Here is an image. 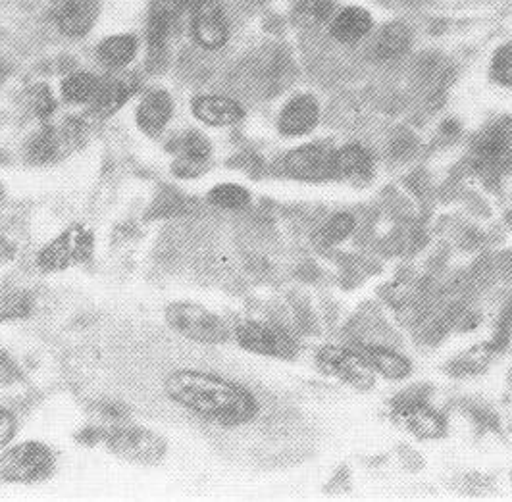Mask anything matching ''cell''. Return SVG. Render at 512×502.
<instances>
[{"label":"cell","mask_w":512,"mask_h":502,"mask_svg":"<svg viewBox=\"0 0 512 502\" xmlns=\"http://www.w3.org/2000/svg\"><path fill=\"white\" fill-rule=\"evenodd\" d=\"M172 116H174V99L164 89L149 91L137 104V110H135L137 126L149 137L160 135L172 120Z\"/></svg>","instance_id":"9a60e30c"},{"label":"cell","mask_w":512,"mask_h":502,"mask_svg":"<svg viewBox=\"0 0 512 502\" xmlns=\"http://www.w3.org/2000/svg\"><path fill=\"white\" fill-rule=\"evenodd\" d=\"M320 122V104L312 95H297L278 116V131L285 137H303L314 131Z\"/></svg>","instance_id":"5bb4252c"},{"label":"cell","mask_w":512,"mask_h":502,"mask_svg":"<svg viewBox=\"0 0 512 502\" xmlns=\"http://www.w3.org/2000/svg\"><path fill=\"white\" fill-rule=\"evenodd\" d=\"M191 112L208 127L237 126L245 118L243 104L226 95H199L191 102Z\"/></svg>","instance_id":"4fadbf2b"},{"label":"cell","mask_w":512,"mask_h":502,"mask_svg":"<svg viewBox=\"0 0 512 502\" xmlns=\"http://www.w3.org/2000/svg\"><path fill=\"white\" fill-rule=\"evenodd\" d=\"M320 366L355 387H370L376 379V372L359 351L330 345L318 352Z\"/></svg>","instance_id":"30bf717a"},{"label":"cell","mask_w":512,"mask_h":502,"mask_svg":"<svg viewBox=\"0 0 512 502\" xmlns=\"http://www.w3.org/2000/svg\"><path fill=\"white\" fill-rule=\"evenodd\" d=\"M187 8H189L187 0H154L151 14H149V26H147L151 52L160 54L166 49L170 37L174 35L181 16Z\"/></svg>","instance_id":"7c38bea8"},{"label":"cell","mask_w":512,"mask_h":502,"mask_svg":"<svg viewBox=\"0 0 512 502\" xmlns=\"http://www.w3.org/2000/svg\"><path fill=\"white\" fill-rule=\"evenodd\" d=\"M355 227H357V220L351 214L339 212V214H333L332 218L320 229L318 239L324 247H333V245L347 241L353 235Z\"/></svg>","instance_id":"d4e9b609"},{"label":"cell","mask_w":512,"mask_h":502,"mask_svg":"<svg viewBox=\"0 0 512 502\" xmlns=\"http://www.w3.org/2000/svg\"><path fill=\"white\" fill-rule=\"evenodd\" d=\"M357 351L366 358V362L372 366V370L385 379L401 381L412 374V364L405 354L395 351L387 345H359Z\"/></svg>","instance_id":"2e32d148"},{"label":"cell","mask_w":512,"mask_h":502,"mask_svg":"<svg viewBox=\"0 0 512 502\" xmlns=\"http://www.w3.org/2000/svg\"><path fill=\"white\" fill-rule=\"evenodd\" d=\"M99 0H51V18L66 37H83L97 24Z\"/></svg>","instance_id":"8fae6325"},{"label":"cell","mask_w":512,"mask_h":502,"mask_svg":"<svg viewBox=\"0 0 512 502\" xmlns=\"http://www.w3.org/2000/svg\"><path fill=\"white\" fill-rule=\"evenodd\" d=\"M409 2H416V0H409Z\"/></svg>","instance_id":"4dcf8cb0"},{"label":"cell","mask_w":512,"mask_h":502,"mask_svg":"<svg viewBox=\"0 0 512 502\" xmlns=\"http://www.w3.org/2000/svg\"><path fill=\"white\" fill-rule=\"evenodd\" d=\"M407 416L410 418V424L414 426V429L420 433V431H428L430 435H436L437 420L436 416L420 406H414L410 412H407Z\"/></svg>","instance_id":"83f0119b"},{"label":"cell","mask_w":512,"mask_h":502,"mask_svg":"<svg viewBox=\"0 0 512 502\" xmlns=\"http://www.w3.org/2000/svg\"><path fill=\"white\" fill-rule=\"evenodd\" d=\"M491 76L497 83L512 87V43L503 45L495 52L491 62Z\"/></svg>","instance_id":"4316f807"},{"label":"cell","mask_w":512,"mask_h":502,"mask_svg":"<svg viewBox=\"0 0 512 502\" xmlns=\"http://www.w3.org/2000/svg\"><path fill=\"white\" fill-rule=\"evenodd\" d=\"M104 441L116 456L135 464H156L168 451L166 441L147 427H112L104 433Z\"/></svg>","instance_id":"3957f363"},{"label":"cell","mask_w":512,"mask_h":502,"mask_svg":"<svg viewBox=\"0 0 512 502\" xmlns=\"http://www.w3.org/2000/svg\"><path fill=\"white\" fill-rule=\"evenodd\" d=\"M193 41L205 51H220L230 39V22L218 0H189Z\"/></svg>","instance_id":"5b68a950"},{"label":"cell","mask_w":512,"mask_h":502,"mask_svg":"<svg viewBox=\"0 0 512 502\" xmlns=\"http://www.w3.org/2000/svg\"><path fill=\"white\" fill-rule=\"evenodd\" d=\"M335 0H299L295 10V20L305 27L324 24L333 10Z\"/></svg>","instance_id":"484cf974"},{"label":"cell","mask_w":512,"mask_h":502,"mask_svg":"<svg viewBox=\"0 0 512 502\" xmlns=\"http://www.w3.org/2000/svg\"><path fill=\"white\" fill-rule=\"evenodd\" d=\"M372 166V154L357 143L333 151V177H368L372 174Z\"/></svg>","instance_id":"ac0fdd59"},{"label":"cell","mask_w":512,"mask_h":502,"mask_svg":"<svg viewBox=\"0 0 512 502\" xmlns=\"http://www.w3.org/2000/svg\"><path fill=\"white\" fill-rule=\"evenodd\" d=\"M235 339L241 349L270 358H293L297 354V341L283 327L268 322L249 320L235 329Z\"/></svg>","instance_id":"8992f818"},{"label":"cell","mask_w":512,"mask_h":502,"mask_svg":"<svg viewBox=\"0 0 512 502\" xmlns=\"http://www.w3.org/2000/svg\"><path fill=\"white\" fill-rule=\"evenodd\" d=\"M181 149H183V168L187 170H197L205 164L206 160L212 154V145L206 139L203 133L199 131H189L183 141H181Z\"/></svg>","instance_id":"cb8c5ba5"},{"label":"cell","mask_w":512,"mask_h":502,"mask_svg":"<svg viewBox=\"0 0 512 502\" xmlns=\"http://www.w3.org/2000/svg\"><path fill=\"white\" fill-rule=\"evenodd\" d=\"M93 251V233L81 226L70 227L39 252L37 264L43 272H54L83 260Z\"/></svg>","instance_id":"ba28073f"},{"label":"cell","mask_w":512,"mask_h":502,"mask_svg":"<svg viewBox=\"0 0 512 502\" xmlns=\"http://www.w3.org/2000/svg\"><path fill=\"white\" fill-rule=\"evenodd\" d=\"M131 87L126 81L120 79H106L103 83V89L97 97V101L93 102V108L101 114V116H110L114 114L118 108H122L128 102L131 95Z\"/></svg>","instance_id":"7402d4cb"},{"label":"cell","mask_w":512,"mask_h":502,"mask_svg":"<svg viewBox=\"0 0 512 502\" xmlns=\"http://www.w3.org/2000/svg\"><path fill=\"white\" fill-rule=\"evenodd\" d=\"M33 106H35V112H37L39 116L47 118V116L51 114L52 108H54V99H52L51 93H49L47 89H41V91L35 95Z\"/></svg>","instance_id":"f546056e"},{"label":"cell","mask_w":512,"mask_h":502,"mask_svg":"<svg viewBox=\"0 0 512 502\" xmlns=\"http://www.w3.org/2000/svg\"><path fill=\"white\" fill-rule=\"evenodd\" d=\"M166 322L180 335L193 341H218L224 335L222 322L193 302H174L166 310Z\"/></svg>","instance_id":"52a82bcc"},{"label":"cell","mask_w":512,"mask_h":502,"mask_svg":"<svg viewBox=\"0 0 512 502\" xmlns=\"http://www.w3.org/2000/svg\"><path fill=\"white\" fill-rule=\"evenodd\" d=\"M333 151L320 143L297 147L285 156L283 168L293 179L308 183L333 179Z\"/></svg>","instance_id":"9c48e42d"},{"label":"cell","mask_w":512,"mask_h":502,"mask_svg":"<svg viewBox=\"0 0 512 502\" xmlns=\"http://www.w3.org/2000/svg\"><path fill=\"white\" fill-rule=\"evenodd\" d=\"M162 389L181 410L216 426H249L262 412V401L249 385L218 372L180 368L164 377Z\"/></svg>","instance_id":"6da1fadb"},{"label":"cell","mask_w":512,"mask_h":502,"mask_svg":"<svg viewBox=\"0 0 512 502\" xmlns=\"http://www.w3.org/2000/svg\"><path fill=\"white\" fill-rule=\"evenodd\" d=\"M137 51H139L137 37L124 33V35L106 37L99 45L97 56L108 70L118 72V70L128 68L129 64L133 62V58L137 56Z\"/></svg>","instance_id":"d6986e66"},{"label":"cell","mask_w":512,"mask_h":502,"mask_svg":"<svg viewBox=\"0 0 512 502\" xmlns=\"http://www.w3.org/2000/svg\"><path fill=\"white\" fill-rule=\"evenodd\" d=\"M410 41H412L410 27L401 22H393L385 26L382 33L378 35L374 45V58L380 62L395 60L409 51Z\"/></svg>","instance_id":"ffe728a7"},{"label":"cell","mask_w":512,"mask_h":502,"mask_svg":"<svg viewBox=\"0 0 512 502\" xmlns=\"http://www.w3.org/2000/svg\"><path fill=\"white\" fill-rule=\"evenodd\" d=\"M54 454L37 441H26L10 447L0 456V477L10 483H37L51 476Z\"/></svg>","instance_id":"7a4b0ae2"},{"label":"cell","mask_w":512,"mask_h":502,"mask_svg":"<svg viewBox=\"0 0 512 502\" xmlns=\"http://www.w3.org/2000/svg\"><path fill=\"white\" fill-rule=\"evenodd\" d=\"M474 168L487 177H501L512 172V129L507 124H493L482 131L472 147Z\"/></svg>","instance_id":"277c9868"},{"label":"cell","mask_w":512,"mask_h":502,"mask_svg":"<svg viewBox=\"0 0 512 502\" xmlns=\"http://www.w3.org/2000/svg\"><path fill=\"white\" fill-rule=\"evenodd\" d=\"M372 31V16L368 10L351 6L339 12L332 22L333 39L343 45H355Z\"/></svg>","instance_id":"e0dca14e"},{"label":"cell","mask_w":512,"mask_h":502,"mask_svg":"<svg viewBox=\"0 0 512 502\" xmlns=\"http://www.w3.org/2000/svg\"><path fill=\"white\" fill-rule=\"evenodd\" d=\"M104 79L89 72H76L62 81V97L70 104H93L97 101Z\"/></svg>","instance_id":"44dd1931"},{"label":"cell","mask_w":512,"mask_h":502,"mask_svg":"<svg viewBox=\"0 0 512 502\" xmlns=\"http://www.w3.org/2000/svg\"><path fill=\"white\" fill-rule=\"evenodd\" d=\"M16 427H18L16 416L8 408L0 406V449L10 445V441L16 435Z\"/></svg>","instance_id":"f1b7e54d"},{"label":"cell","mask_w":512,"mask_h":502,"mask_svg":"<svg viewBox=\"0 0 512 502\" xmlns=\"http://www.w3.org/2000/svg\"><path fill=\"white\" fill-rule=\"evenodd\" d=\"M208 202L222 210H243L251 204V193L237 183H220L210 189Z\"/></svg>","instance_id":"603a6c76"}]
</instances>
